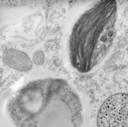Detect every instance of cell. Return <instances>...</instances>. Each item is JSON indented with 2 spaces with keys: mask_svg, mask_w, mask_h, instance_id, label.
<instances>
[{
  "mask_svg": "<svg viewBox=\"0 0 128 127\" xmlns=\"http://www.w3.org/2000/svg\"><path fill=\"white\" fill-rule=\"evenodd\" d=\"M8 111L17 127H81L80 103L66 82L59 79L34 81L9 102Z\"/></svg>",
  "mask_w": 128,
  "mask_h": 127,
  "instance_id": "1",
  "label": "cell"
},
{
  "mask_svg": "<svg viewBox=\"0 0 128 127\" xmlns=\"http://www.w3.org/2000/svg\"><path fill=\"white\" fill-rule=\"evenodd\" d=\"M117 9L116 1H100L76 22L69 50L71 63L80 73L90 71L110 52L116 37Z\"/></svg>",
  "mask_w": 128,
  "mask_h": 127,
  "instance_id": "2",
  "label": "cell"
},
{
  "mask_svg": "<svg viewBox=\"0 0 128 127\" xmlns=\"http://www.w3.org/2000/svg\"><path fill=\"white\" fill-rule=\"evenodd\" d=\"M97 123L98 127H128V94L107 99L99 110Z\"/></svg>",
  "mask_w": 128,
  "mask_h": 127,
  "instance_id": "3",
  "label": "cell"
},
{
  "mask_svg": "<svg viewBox=\"0 0 128 127\" xmlns=\"http://www.w3.org/2000/svg\"><path fill=\"white\" fill-rule=\"evenodd\" d=\"M4 63L8 66L20 72H26L30 70L32 62L26 53L14 48L8 49L3 56Z\"/></svg>",
  "mask_w": 128,
  "mask_h": 127,
  "instance_id": "4",
  "label": "cell"
},
{
  "mask_svg": "<svg viewBox=\"0 0 128 127\" xmlns=\"http://www.w3.org/2000/svg\"><path fill=\"white\" fill-rule=\"evenodd\" d=\"M33 61L34 63L37 65H40L44 61V55L42 51L36 52L33 56Z\"/></svg>",
  "mask_w": 128,
  "mask_h": 127,
  "instance_id": "5",
  "label": "cell"
}]
</instances>
